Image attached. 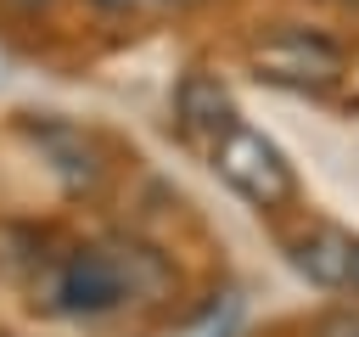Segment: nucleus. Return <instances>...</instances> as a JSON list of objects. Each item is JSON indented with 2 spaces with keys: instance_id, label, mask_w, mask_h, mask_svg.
<instances>
[{
  "instance_id": "3",
  "label": "nucleus",
  "mask_w": 359,
  "mask_h": 337,
  "mask_svg": "<svg viewBox=\"0 0 359 337\" xmlns=\"http://www.w3.org/2000/svg\"><path fill=\"white\" fill-rule=\"evenodd\" d=\"M252 67L258 79L286 84V90H331L348 73V56L337 39H320L309 28H275L269 39L252 45Z\"/></svg>"
},
{
  "instance_id": "9",
  "label": "nucleus",
  "mask_w": 359,
  "mask_h": 337,
  "mask_svg": "<svg viewBox=\"0 0 359 337\" xmlns=\"http://www.w3.org/2000/svg\"><path fill=\"white\" fill-rule=\"evenodd\" d=\"M17 11H39V6H50V0H11Z\"/></svg>"
},
{
  "instance_id": "4",
  "label": "nucleus",
  "mask_w": 359,
  "mask_h": 337,
  "mask_svg": "<svg viewBox=\"0 0 359 337\" xmlns=\"http://www.w3.org/2000/svg\"><path fill=\"white\" fill-rule=\"evenodd\" d=\"M174 112H180V129L191 140H202V146H213L236 124V101H230V90L213 73H185L180 79V95H174Z\"/></svg>"
},
{
  "instance_id": "5",
  "label": "nucleus",
  "mask_w": 359,
  "mask_h": 337,
  "mask_svg": "<svg viewBox=\"0 0 359 337\" xmlns=\"http://www.w3.org/2000/svg\"><path fill=\"white\" fill-rule=\"evenodd\" d=\"M348 253H353L348 236H337V230H314V236L297 242V270L314 275V281H325V286H342V281H348Z\"/></svg>"
},
{
  "instance_id": "2",
  "label": "nucleus",
  "mask_w": 359,
  "mask_h": 337,
  "mask_svg": "<svg viewBox=\"0 0 359 337\" xmlns=\"http://www.w3.org/2000/svg\"><path fill=\"white\" fill-rule=\"evenodd\" d=\"M208 152H213V168L224 174V185H236L252 208H286V202L297 197V174H292L286 152H280L269 135L247 129L241 118H236Z\"/></svg>"
},
{
  "instance_id": "1",
  "label": "nucleus",
  "mask_w": 359,
  "mask_h": 337,
  "mask_svg": "<svg viewBox=\"0 0 359 337\" xmlns=\"http://www.w3.org/2000/svg\"><path fill=\"white\" fill-rule=\"evenodd\" d=\"M168 286V264L140 242H101L79 247L50 275V303L67 315H107L123 298H151Z\"/></svg>"
},
{
  "instance_id": "8",
  "label": "nucleus",
  "mask_w": 359,
  "mask_h": 337,
  "mask_svg": "<svg viewBox=\"0 0 359 337\" xmlns=\"http://www.w3.org/2000/svg\"><path fill=\"white\" fill-rule=\"evenodd\" d=\"M95 6H107V11H129V6H140V0H95Z\"/></svg>"
},
{
  "instance_id": "7",
  "label": "nucleus",
  "mask_w": 359,
  "mask_h": 337,
  "mask_svg": "<svg viewBox=\"0 0 359 337\" xmlns=\"http://www.w3.org/2000/svg\"><path fill=\"white\" fill-rule=\"evenodd\" d=\"M348 281L359 286V242H353V253H348Z\"/></svg>"
},
{
  "instance_id": "11",
  "label": "nucleus",
  "mask_w": 359,
  "mask_h": 337,
  "mask_svg": "<svg viewBox=\"0 0 359 337\" xmlns=\"http://www.w3.org/2000/svg\"><path fill=\"white\" fill-rule=\"evenodd\" d=\"M353 6H359V0H353Z\"/></svg>"
},
{
  "instance_id": "10",
  "label": "nucleus",
  "mask_w": 359,
  "mask_h": 337,
  "mask_svg": "<svg viewBox=\"0 0 359 337\" xmlns=\"http://www.w3.org/2000/svg\"><path fill=\"white\" fill-rule=\"evenodd\" d=\"M140 6H196V0H140Z\"/></svg>"
},
{
  "instance_id": "6",
  "label": "nucleus",
  "mask_w": 359,
  "mask_h": 337,
  "mask_svg": "<svg viewBox=\"0 0 359 337\" xmlns=\"http://www.w3.org/2000/svg\"><path fill=\"white\" fill-rule=\"evenodd\" d=\"M314 337H359V320L353 315H331V320H320Z\"/></svg>"
}]
</instances>
